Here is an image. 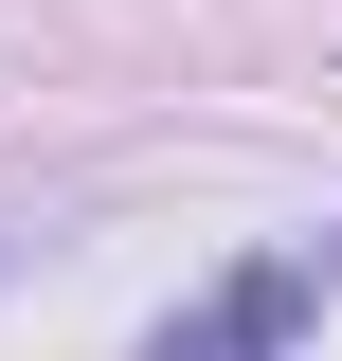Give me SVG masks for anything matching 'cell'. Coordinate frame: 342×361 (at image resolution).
<instances>
[{"label": "cell", "instance_id": "cell-1", "mask_svg": "<svg viewBox=\"0 0 342 361\" xmlns=\"http://www.w3.org/2000/svg\"><path fill=\"white\" fill-rule=\"evenodd\" d=\"M324 307H342V217L289 235V253H253V271H216L198 307H163V325H144V361H289Z\"/></svg>", "mask_w": 342, "mask_h": 361}]
</instances>
